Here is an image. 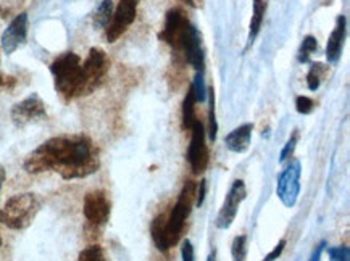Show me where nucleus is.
<instances>
[{"mask_svg":"<svg viewBox=\"0 0 350 261\" xmlns=\"http://www.w3.org/2000/svg\"><path fill=\"white\" fill-rule=\"evenodd\" d=\"M23 168L29 174L53 171L65 181H73L97 173L100 154L96 142L84 134L57 136L34 148L25 160Z\"/></svg>","mask_w":350,"mask_h":261,"instance_id":"1","label":"nucleus"},{"mask_svg":"<svg viewBox=\"0 0 350 261\" xmlns=\"http://www.w3.org/2000/svg\"><path fill=\"white\" fill-rule=\"evenodd\" d=\"M53 84L58 96L65 102H71L81 97L83 87V63L75 52H65L57 57L51 65Z\"/></svg>","mask_w":350,"mask_h":261,"instance_id":"2","label":"nucleus"},{"mask_svg":"<svg viewBox=\"0 0 350 261\" xmlns=\"http://www.w3.org/2000/svg\"><path fill=\"white\" fill-rule=\"evenodd\" d=\"M42 208V200L33 192L13 195L0 208V223L13 231L28 229Z\"/></svg>","mask_w":350,"mask_h":261,"instance_id":"3","label":"nucleus"},{"mask_svg":"<svg viewBox=\"0 0 350 261\" xmlns=\"http://www.w3.org/2000/svg\"><path fill=\"white\" fill-rule=\"evenodd\" d=\"M196 189L197 184L194 181H186L179 192L178 202L174 204L172 211L165 219V236H167L168 247L172 249L181 241L187 226V218H189L192 206L196 205Z\"/></svg>","mask_w":350,"mask_h":261,"instance_id":"4","label":"nucleus"},{"mask_svg":"<svg viewBox=\"0 0 350 261\" xmlns=\"http://www.w3.org/2000/svg\"><path fill=\"white\" fill-rule=\"evenodd\" d=\"M109 71V55L102 49L92 47L88 53V58L83 63V87H81V97L91 96L92 92H96L105 83Z\"/></svg>","mask_w":350,"mask_h":261,"instance_id":"5","label":"nucleus"},{"mask_svg":"<svg viewBox=\"0 0 350 261\" xmlns=\"http://www.w3.org/2000/svg\"><path fill=\"white\" fill-rule=\"evenodd\" d=\"M192 26L194 25L191 23L186 12L181 10V8H172V10L167 12V16H165V25L160 31L159 39L163 40L174 52L179 53L184 39L187 38Z\"/></svg>","mask_w":350,"mask_h":261,"instance_id":"6","label":"nucleus"},{"mask_svg":"<svg viewBox=\"0 0 350 261\" xmlns=\"http://www.w3.org/2000/svg\"><path fill=\"white\" fill-rule=\"evenodd\" d=\"M83 213L88 224L94 229L104 228L109 223L111 215V202L109 193L100 189L86 193L83 204Z\"/></svg>","mask_w":350,"mask_h":261,"instance_id":"7","label":"nucleus"},{"mask_svg":"<svg viewBox=\"0 0 350 261\" xmlns=\"http://www.w3.org/2000/svg\"><path fill=\"white\" fill-rule=\"evenodd\" d=\"M300 174H302L300 161L294 159L289 161V165L281 171L280 178H278L276 195L286 208H293L297 204L300 193Z\"/></svg>","mask_w":350,"mask_h":261,"instance_id":"8","label":"nucleus"},{"mask_svg":"<svg viewBox=\"0 0 350 261\" xmlns=\"http://www.w3.org/2000/svg\"><path fill=\"white\" fill-rule=\"evenodd\" d=\"M191 130V143L187 148V161H189L191 169L194 174H202L207 169L210 154L207 147V133H205L204 124L199 120L192 126Z\"/></svg>","mask_w":350,"mask_h":261,"instance_id":"9","label":"nucleus"},{"mask_svg":"<svg viewBox=\"0 0 350 261\" xmlns=\"http://www.w3.org/2000/svg\"><path fill=\"white\" fill-rule=\"evenodd\" d=\"M141 0H118V5L111 16L110 25L107 26V40L116 42L121 36L129 29V26L134 23L137 15V7Z\"/></svg>","mask_w":350,"mask_h":261,"instance_id":"10","label":"nucleus"},{"mask_svg":"<svg viewBox=\"0 0 350 261\" xmlns=\"http://www.w3.org/2000/svg\"><path fill=\"white\" fill-rule=\"evenodd\" d=\"M10 116L16 128H25V126L34 123V121L46 120L47 110L42 98L38 94H31V96L12 107Z\"/></svg>","mask_w":350,"mask_h":261,"instance_id":"11","label":"nucleus"},{"mask_svg":"<svg viewBox=\"0 0 350 261\" xmlns=\"http://www.w3.org/2000/svg\"><path fill=\"white\" fill-rule=\"evenodd\" d=\"M247 197V189L244 181L237 179V181L232 182L230 191L226 193V199H224L221 208H219V213L217 216V228L218 229H228L231 228V224L234 223L237 211H239V206L242 202L245 200Z\"/></svg>","mask_w":350,"mask_h":261,"instance_id":"12","label":"nucleus"},{"mask_svg":"<svg viewBox=\"0 0 350 261\" xmlns=\"http://www.w3.org/2000/svg\"><path fill=\"white\" fill-rule=\"evenodd\" d=\"M28 13H20L12 20V23L8 25V28L3 31L2 34V51L7 55H12L13 52H16L28 39Z\"/></svg>","mask_w":350,"mask_h":261,"instance_id":"13","label":"nucleus"},{"mask_svg":"<svg viewBox=\"0 0 350 261\" xmlns=\"http://www.w3.org/2000/svg\"><path fill=\"white\" fill-rule=\"evenodd\" d=\"M345 33H347V18L344 15H339L336 20V26L331 33L329 39L326 44V58L329 63H338L340 55H342Z\"/></svg>","mask_w":350,"mask_h":261,"instance_id":"14","label":"nucleus"},{"mask_svg":"<svg viewBox=\"0 0 350 261\" xmlns=\"http://www.w3.org/2000/svg\"><path fill=\"white\" fill-rule=\"evenodd\" d=\"M252 123H245L234 130H231L226 139H224L228 150L234 152V154H244V152H247V148L250 147V141H252Z\"/></svg>","mask_w":350,"mask_h":261,"instance_id":"15","label":"nucleus"},{"mask_svg":"<svg viewBox=\"0 0 350 261\" xmlns=\"http://www.w3.org/2000/svg\"><path fill=\"white\" fill-rule=\"evenodd\" d=\"M265 13H267V0H252V18L249 25V36H247V44H254L260 34V29L263 26Z\"/></svg>","mask_w":350,"mask_h":261,"instance_id":"16","label":"nucleus"},{"mask_svg":"<svg viewBox=\"0 0 350 261\" xmlns=\"http://www.w3.org/2000/svg\"><path fill=\"white\" fill-rule=\"evenodd\" d=\"M165 219H167V215L160 213L154 218V221L150 224V234H152V241L157 249L160 251H168V242H167V236H165Z\"/></svg>","mask_w":350,"mask_h":261,"instance_id":"17","label":"nucleus"},{"mask_svg":"<svg viewBox=\"0 0 350 261\" xmlns=\"http://www.w3.org/2000/svg\"><path fill=\"white\" fill-rule=\"evenodd\" d=\"M196 105H197V100L194 97V92H192V89L189 87V91H187L183 102V124L186 129H191L192 126L199 121L196 113Z\"/></svg>","mask_w":350,"mask_h":261,"instance_id":"18","label":"nucleus"},{"mask_svg":"<svg viewBox=\"0 0 350 261\" xmlns=\"http://www.w3.org/2000/svg\"><path fill=\"white\" fill-rule=\"evenodd\" d=\"M111 16H113V2L111 0H102L100 5L97 7V10L92 15V23L97 29L107 28L110 25Z\"/></svg>","mask_w":350,"mask_h":261,"instance_id":"19","label":"nucleus"},{"mask_svg":"<svg viewBox=\"0 0 350 261\" xmlns=\"http://www.w3.org/2000/svg\"><path fill=\"white\" fill-rule=\"evenodd\" d=\"M327 71H329V68H327L325 63H313L307 74V87L310 91H318L321 83L326 78Z\"/></svg>","mask_w":350,"mask_h":261,"instance_id":"20","label":"nucleus"},{"mask_svg":"<svg viewBox=\"0 0 350 261\" xmlns=\"http://www.w3.org/2000/svg\"><path fill=\"white\" fill-rule=\"evenodd\" d=\"M76 261H109V258L100 245H89L81 251Z\"/></svg>","mask_w":350,"mask_h":261,"instance_id":"21","label":"nucleus"},{"mask_svg":"<svg viewBox=\"0 0 350 261\" xmlns=\"http://www.w3.org/2000/svg\"><path fill=\"white\" fill-rule=\"evenodd\" d=\"M317 51H318V40L313 38V36H307V38H304V42L299 51V61L300 63L310 61V57Z\"/></svg>","mask_w":350,"mask_h":261,"instance_id":"22","label":"nucleus"},{"mask_svg":"<svg viewBox=\"0 0 350 261\" xmlns=\"http://www.w3.org/2000/svg\"><path fill=\"white\" fill-rule=\"evenodd\" d=\"M192 92H194V97L197 103H204L207 100V85H205V79H204V71H197L194 83L191 85Z\"/></svg>","mask_w":350,"mask_h":261,"instance_id":"23","label":"nucleus"},{"mask_svg":"<svg viewBox=\"0 0 350 261\" xmlns=\"http://www.w3.org/2000/svg\"><path fill=\"white\" fill-rule=\"evenodd\" d=\"M231 256L232 261H245L247 256V237L237 236L231 244Z\"/></svg>","mask_w":350,"mask_h":261,"instance_id":"24","label":"nucleus"},{"mask_svg":"<svg viewBox=\"0 0 350 261\" xmlns=\"http://www.w3.org/2000/svg\"><path fill=\"white\" fill-rule=\"evenodd\" d=\"M210 92V113H208V121H210V128H208V137L210 141L215 142L217 141V130H218V124H217V118H215V94L213 89H208Z\"/></svg>","mask_w":350,"mask_h":261,"instance_id":"25","label":"nucleus"},{"mask_svg":"<svg viewBox=\"0 0 350 261\" xmlns=\"http://www.w3.org/2000/svg\"><path fill=\"white\" fill-rule=\"evenodd\" d=\"M297 142H299V130H294V134L291 136L289 141L286 142L284 148L281 150V155H280V163H284L291 159V156L294 155V150L295 147H297Z\"/></svg>","mask_w":350,"mask_h":261,"instance_id":"26","label":"nucleus"},{"mask_svg":"<svg viewBox=\"0 0 350 261\" xmlns=\"http://www.w3.org/2000/svg\"><path fill=\"white\" fill-rule=\"evenodd\" d=\"M295 110H297L300 115H310L312 111L315 110V102L307 96H299L295 98Z\"/></svg>","mask_w":350,"mask_h":261,"instance_id":"27","label":"nucleus"},{"mask_svg":"<svg viewBox=\"0 0 350 261\" xmlns=\"http://www.w3.org/2000/svg\"><path fill=\"white\" fill-rule=\"evenodd\" d=\"M327 255H329L331 261H349L350 260L349 247H331V249H327Z\"/></svg>","mask_w":350,"mask_h":261,"instance_id":"28","label":"nucleus"},{"mask_svg":"<svg viewBox=\"0 0 350 261\" xmlns=\"http://www.w3.org/2000/svg\"><path fill=\"white\" fill-rule=\"evenodd\" d=\"M181 258L183 261H196V251L189 238H184L181 244Z\"/></svg>","mask_w":350,"mask_h":261,"instance_id":"29","label":"nucleus"},{"mask_svg":"<svg viewBox=\"0 0 350 261\" xmlns=\"http://www.w3.org/2000/svg\"><path fill=\"white\" fill-rule=\"evenodd\" d=\"M205 193H207V181L202 179V181L197 184V189H196V206L204 205Z\"/></svg>","mask_w":350,"mask_h":261,"instance_id":"30","label":"nucleus"},{"mask_svg":"<svg viewBox=\"0 0 350 261\" xmlns=\"http://www.w3.org/2000/svg\"><path fill=\"white\" fill-rule=\"evenodd\" d=\"M284 247H286V238H281L280 244H278L270 253L265 256L263 261H276L282 255V251H284Z\"/></svg>","mask_w":350,"mask_h":261,"instance_id":"31","label":"nucleus"},{"mask_svg":"<svg viewBox=\"0 0 350 261\" xmlns=\"http://www.w3.org/2000/svg\"><path fill=\"white\" fill-rule=\"evenodd\" d=\"M16 84V79L13 76H7L0 73V89H13Z\"/></svg>","mask_w":350,"mask_h":261,"instance_id":"32","label":"nucleus"},{"mask_svg":"<svg viewBox=\"0 0 350 261\" xmlns=\"http://www.w3.org/2000/svg\"><path fill=\"white\" fill-rule=\"evenodd\" d=\"M325 249H326V241H321L320 244L317 245V249L313 250V253H312L310 260H308V261H320L321 260V253H323V251H325Z\"/></svg>","mask_w":350,"mask_h":261,"instance_id":"33","label":"nucleus"},{"mask_svg":"<svg viewBox=\"0 0 350 261\" xmlns=\"http://www.w3.org/2000/svg\"><path fill=\"white\" fill-rule=\"evenodd\" d=\"M183 2H186L187 5H191V7H194V8L202 7V0H183Z\"/></svg>","mask_w":350,"mask_h":261,"instance_id":"34","label":"nucleus"},{"mask_svg":"<svg viewBox=\"0 0 350 261\" xmlns=\"http://www.w3.org/2000/svg\"><path fill=\"white\" fill-rule=\"evenodd\" d=\"M5 178H7L5 168H3V166H0V189L3 187V182H5Z\"/></svg>","mask_w":350,"mask_h":261,"instance_id":"35","label":"nucleus"},{"mask_svg":"<svg viewBox=\"0 0 350 261\" xmlns=\"http://www.w3.org/2000/svg\"><path fill=\"white\" fill-rule=\"evenodd\" d=\"M207 261H217V251H212V253L208 255V258H207Z\"/></svg>","mask_w":350,"mask_h":261,"instance_id":"36","label":"nucleus"},{"mask_svg":"<svg viewBox=\"0 0 350 261\" xmlns=\"http://www.w3.org/2000/svg\"><path fill=\"white\" fill-rule=\"evenodd\" d=\"M0 247H2V236H0Z\"/></svg>","mask_w":350,"mask_h":261,"instance_id":"37","label":"nucleus"}]
</instances>
